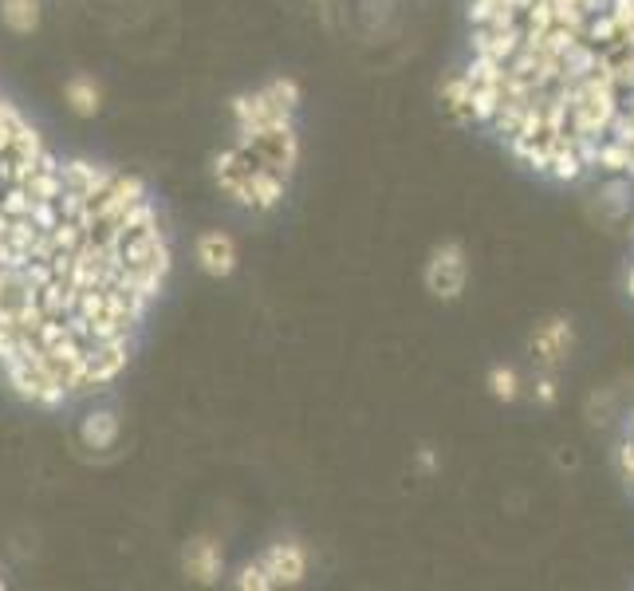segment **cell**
<instances>
[{
    "label": "cell",
    "instance_id": "obj_6",
    "mask_svg": "<svg viewBox=\"0 0 634 591\" xmlns=\"http://www.w3.org/2000/svg\"><path fill=\"white\" fill-rule=\"evenodd\" d=\"M571 343H575V328H571V320L552 316V320H544L540 328L532 331L528 351H532V359H536L544 371H556V367H564V363H568Z\"/></svg>",
    "mask_w": 634,
    "mask_h": 591
},
{
    "label": "cell",
    "instance_id": "obj_11",
    "mask_svg": "<svg viewBox=\"0 0 634 591\" xmlns=\"http://www.w3.org/2000/svg\"><path fill=\"white\" fill-rule=\"evenodd\" d=\"M438 99H442L445 115H453V119H461V123H469V83L461 79V71H453V75H445L442 87H438Z\"/></svg>",
    "mask_w": 634,
    "mask_h": 591
},
{
    "label": "cell",
    "instance_id": "obj_10",
    "mask_svg": "<svg viewBox=\"0 0 634 591\" xmlns=\"http://www.w3.org/2000/svg\"><path fill=\"white\" fill-rule=\"evenodd\" d=\"M599 60H603V52L591 44V40H575L568 52L560 56V67H564V79H583V75H591V71H599Z\"/></svg>",
    "mask_w": 634,
    "mask_h": 591
},
{
    "label": "cell",
    "instance_id": "obj_4",
    "mask_svg": "<svg viewBox=\"0 0 634 591\" xmlns=\"http://www.w3.org/2000/svg\"><path fill=\"white\" fill-rule=\"evenodd\" d=\"M422 280H426V292H430L434 300L457 304V300L465 296V288H469V253H465V245H461V241L434 245Z\"/></svg>",
    "mask_w": 634,
    "mask_h": 591
},
{
    "label": "cell",
    "instance_id": "obj_9",
    "mask_svg": "<svg viewBox=\"0 0 634 591\" xmlns=\"http://www.w3.org/2000/svg\"><path fill=\"white\" fill-rule=\"evenodd\" d=\"M0 20L8 32L28 36L40 28V0H0Z\"/></svg>",
    "mask_w": 634,
    "mask_h": 591
},
{
    "label": "cell",
    "instance_id": "obj_15",
    "mask_svg": "<svg viewBox=\"0 0 634 591\" xmlns=\"http://www.w3.org/2000/svg\"><path fill=\"white\" fill-rule=\"evenodd\" d=\"M583 40H591L595 48H607V44H615V40H619V24L611 20V12H607V8H603V12H591V16H587Z\"/></svg>",
    "mask_w": 634,
    "mask_h": 591
},
{
    "label": "cell",
    "instance_id": "obj_16",
    "mask_svg": "<svg viewBox=\"0 0 634 591\" xmlns=\"http://www.w3.org/2000/svg\"><path fill=\"white\" fill-rule=\"evenodd\" d=\"M556 398H560V383H556V371H544V375L536 379V402H540V406H556Z\"/></svg>",
    "mask_w": 634,
    "mask_h": 591
},
{
    "label": "cell",
    "instance_id": "obj_18",
    "mask_svg": "<svg viewBox=\"0 0 634 591\" xmlns=\"http://www.w3.org/2000/svg\"><path fill=\"white\" fill-rule=\"evenodd\" d=\"M627 292H631V300H634V264H631V276H627Z\"/></svg>",
    "mask_w": 634,
    "mask_h": 591
},
{
    "label": "cell",
    "instance_id": "obj_3",
    "mask_svg": "<svg viewBox=\"0 0 634 591\" xmlns=\"http://www.w3.org/2000/svg\"><path fill=\"white\" fill-rule=\"evenodd\" d=\"M308 548L300 540H276L268 544L253 564L241 568L237 576V588H256V591H272V588H292L308 576Z\"/></svg>",
    "mask_w": 634,
    "mask_h": 591
},
{
    "label": "cell",
    "instance_id": "obj_2",
    "mask_svg": "<svg viewBox=\"0 0 634 591\" xmlns=\"http://www.w3.org/2000/svg\"><path fill=\"white\" fill-rule=\"evenodd\" d=\"M304 91L292 75H276L233 103V142L213 158V182L233 205L272 213L284 205L300 170V115Z\"/></svg>",
    "mask_w": 634,
    "mask_h": 591
},
{
    "label": "cell",
    "instance_id": "obj_7",
    "mask_svg": "<svg viewBox=\"0 0 634 591\" xmlns=\"http://www.w3.org/2000/svg\"><path fill=\"white\" fill-rule=\"evenodd\" d=\"M221 568H225L221 544H213V540H193L190 548H186V572H190L193 580L209 584V580L221 576Z\"/></svg>",
    "mask_w": 634,
    "mask_h": 591
},
{
    "label": "cell",
    "instance_id": "obj_8",
    "mask_svg": "<svg viewBox=\"0 0 634 591\" xmlns=\"http://www.w3.org/2000/svg\"><path fill=\"white\" fill-rule=\"evenodd\" d=\"M548 174L556 178V182H579L587 170H583V162H579V154H575V146H571V138H560V142H548Z\"/></svg>",
    "mask_w": 634,
    "mask_h": 591
},
{
    "label": "cell",
    "instance_id": "obj_13",
    "mask_svg": "<svg viewBox=\"0 0 634 591\" xmlns=\"http://www.w3.org/2000/svg\"><path fill=\"white\" fill-rule=\"evenodd\" d=\"M64 95H67V103H71V111L75 115H95L99 111V83L91 79V75H75V79H67V87H64Z\"/></svg>",
    "mask_w": 634,
    "mask_h": 591
},
{
    "label": "cell",
    "instance_id": "obj_5",
    "mask_svg": "<svg viewBox=\"0 0 634 591\" xmlns=\"http://www.w3.org/2000/svg\"><path fill=\"white\" fill-rule=\"evenodd\" d=\"M193 261L205 276L213 280H229L241 264V249H237V237L225 233V229H205L193 237Z\"/></svg>",
    "mask_w": 634,
    "mask_h": 591
},
{
    "label": "cell",
    "instance_id": "obj_14",
    "mask_svg": "<svg viewBox=\"0 0 634 591\" xmlns=\"http://www.w3.org/2000/svg\"><path fill=\"white\" fill-rule=\"evenodd\" d=\"M489 394H493L497 402H516V398H520V375H516V367L493 363V367H489Z\"/></svg>",
    "mask_w": 634,
    "mask_h": 591
},
{
    "label": "cell",
    "instance_id": "obj_1",
    "mask_svg": "<svg viewBox=\"0 0 634 591\" xmlns=\"http://www.w3.org/2000/svg\"><path fill=\"white\" fill-rule=\"evenodd\" d=\"M174 272L150 190L67 154L0 91V379L36 410L119 383Z\"/></svg>",
    "mask_w": 634,
    "mask_h": 591
},
{
    "label": "cell",
    "instance_id": "obj_12",
    "mask_svg": "<svg viewBox=\"0 0 634 591\" xmlns=\"http://www.w3.org/2000/svg\"><path fill=\"white\" fill-rule=\"evenodd\" d=\"M599 170L611 174V178H634V146H623L615 138L599 142Z\"/></svg>",
    "mask_w": 634,
    "mask_h": 591
},
{
    "label": "cell",
    "instance_id": "obj_17",
    "mask_svg": "<svg viewBox=\"0 0 634 591\" xmlns=\"http://www.w3.org/2000/svg\"><path fill=\"white\" fill-rule=\"evenodd\" d=\"M607 12H611V20L619 24V36L634 28V0H607Z\"/></svg>",
    "mask_w": 634,
    "mask_h": 591
}]
</instances>
